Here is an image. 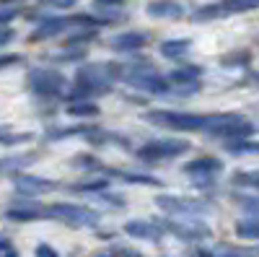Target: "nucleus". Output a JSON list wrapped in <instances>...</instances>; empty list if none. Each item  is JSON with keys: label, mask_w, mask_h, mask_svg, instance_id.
<instances>
[{"label": "nucleus", "mask_w": 259, "mask_h": 257, "mask_svg": "<svg viewBox=\"0 0 259 257\" xmlns=\"http://www.w3.org/2000/svg\"><path fill=\"white\" fill-rule=\"evenodd\" d=\"M45 216L47 218H57L65 221L70 226H94L99 224V213L85 208V205H75V203H55L45 208Z\"/></svg>", "instance_id": "1"}, {"label": "nucleus", "mask_w": 259, "mask_h": 257, "mask_svg": "<svg viewBox=\"0 0 259 257\" xmlns=\"http://www.w3.org/2000/svg\"><path fill=\"white\" fill-rule=\"evenodd\" d=\"M189 143L182 138H161V140H150L143 148H138V159L143 161H168V159H177L182 154L189 151Z\"/></svg>", "instance_id": "2"}, {"label": "nucleus", "mask_w": 259, "mask_h": 257, "mask_svg": "<svg viewBox=\"0 0 259 257\" xmlns=\"http://www.w3.org/2000/svg\"><path fill=\"white\" fill-rule=\"evenodd\" d=\"M26 83L29 89L39 96H55L62 91L65 86V78L57 73V70H50V68H36V70H29L26 76Z\"/></svg>", "instance_id": "3"}, {"label": "nucleus", "mask_w": 259, "mask_h": 257, "mask_svg": "<svg viewBox=\"0 0 259 257\" xmlns=\"http://www.w3.org/2000/svg\"><path fill=\"white\" fill-rule=\"evenodd\" d=\"M156 205L174 216H200L210 210V203L205 200H192V198H177V195H158Z\"/></svg>", "instance_id": "4"}, {"label": "nucleus", "mask_w": 259, "mask_h": 257, "mask_svg": "<svg viewBox=\"0 0 259 257\" xmlns=\"http://www.w3.org/2000/svg\"><path fill=\"white\" fill-rule=\"evenodd\" d=\"M127 81L135 86V89H143V91H153V94H161L166 91V81L156 73V68H150V62H138L133 68V73L127 76Z\"/></svg>", "instance_id": "5"}, {"label": "nucleus", "mask_w": 259, "mask_h": 257, "mask_svg": "<svg viewBox=\"0 0 259 257\" xmlns=\"http://www.w3.org/2000/svg\"><path fill=\"white\" fill-rule=\"evenodd\" d=\"M161 229H168L182 242H202V239L210 237V226H205L200 221H189V218H184V221H166Z\"/></svg>", "instance_id": "6"}, {"label": "nucleus", "mask_w": 259, "mask_h": 257, "mask_svg": "<svg viewBox=\"0 0 259 257\" xmlns=\"http://www.w3.org/2000/svg\"><path fill=\"white\" fill-rule=\"evenodd\" d=\"M221 171H223V161L215 159V156H200V159L184 164V174L194 177L200 185H207L215 174H221Z\"/></svg>", "instance_id": "7"}, {"label": "nucleus", "mask_w": 259, "mask_h": 257, "mask_svg": "<svg viewBox=\"0 0 259 257\" xmlns=\"http://www.w3.org/2000/svg\"><path fill=\"white\" fill-rule=\"evenodd\" d=\"M124 234H130L133 239H145V242H158L161 239V234L163 229L153 221H127L124 224Z\"/></svg>", "instance_id": "8"}, {"label": "nucleus", "mask_w": 259, "mask_h": 257, "mask_svg": "<svg viewBox=\"0 0 259 257\" xmlns=\"http://www.w3.org/2000/svg\"><path fill=\"white\" fill-rule=\"evenodd\" d=\"M16 182V190L24 192V195H41V192H50L55 190L57 185L52 179H45V177H31V174H21V177H13Z\"/></svg>", "instance_id": "9"}, {"label": "nucleus", "mask_w": 259, "mask_h": 257, "mask_svg": "<svg viewBox=\"0 0 259 257\" xmlns=\"http://www.w3.org/2000/svg\"><path fill=\"white\" fill-rule=\"evenodd\" d=\"M148 13L153 18H182L187 11L177 0H153V3H148Z\"/></svg>", "instance_id": "10"}, {"label": "nucleus", "mask_w": 259, "mask_h": 257, "mask_svg": "<svg viewBox=\"0 0 259 257\" xmlns=\"http://www.w3.org/2000/svg\"><path fill=\"white\" fill-rule=\"evenodd\" d=\"M145 42H148V34H143V31H124L112 39V47L119 52H130V50H140Z\"/></svg>", "instance_id": "11"}, {"label": "nucleus", "mask_w": 259, "mask_h": 257, "mask_svg": "<svg viewBox=\"0 0 259 257\" xmlns=\"http://www.w3.org/2000/svg\"><path fill=\"white\" fill-rule=\"evenodd\" d=\"M6 218L8 221H39V218H47L45 216V208H39V205H13L6 210Z\"/></svg>", "instance_id": "12"}, {"label": "nucleus", "mask_w": 259, "mask_h": 257, "mask_svg": "<svg viewBox=\"0 0 259 257\" xmlns=\"http://www.w3.org/2000/svg\"><path fill=\"white\" fill-rule=\"evenodd\" d=\"M68 24H70L68 18H47V21H41V24L34 29L31 39H47V36H55V34H60V31L68 29Z\"/></svg>", "instance_id": "13"}, {"label": "nucleus", "mask_w": 259, "mask_h": 257, "mask_svg": "<svg viewBox=\"0 0 259 257\" xmlns=\"http://www.w3.org/2000/svg\"><path fill=\"white\" fill-rule=\"evenodd\" d=\"M226 151L231 156H259V140H251V138L226 140Z\"/></svg>", "instance_id": "14"}, {"label": "nucleus", "mask_w": 259, "mask_h": 257, "mask_svg": "<svg viewBox=\"0 0 259 257\" xmlns=\"http://www.w3.org/2000/svg\"><path fill=\"white\" fill-rule=\"evenodd\" d=\"M228 16L226 6H223V0L221 3H207V6H200L197 11L192 13V21H197V24H205V21H215V18H223Z\"/></svg>", "instance_id": "15"}, {"label": "nucleus", "mask_w": 259, "mask_h": 257, "mask_svg": "<svg viewBox=\"0 0 259 257\" xmlns=\"http://www.w3.org/2000/svg\"><path fill=\"white\" fill-rule=\"evenodd\" d=\"M158 50H161V55L168 57V60H179V57H184V55L192 50V42H189V39H168V42H163Z\"/></svg>", "instance_id": "16"}, {"label": "nucleus", "mask_w": 259, "mask_h": 257, "mask_svg": "<svg viewBox=\"0 0 259 257\" xmlns=\"http://www.w3.org/2000/svg\"><path fill=\"white\" fill-rule=\"evenodd\" d=\"M231 185L239 190H256L259 192V169H249V171H236L231 177Z\"/></svg>", "instance_id": "17"}, {"label": "nucleus", "mask_w": 259, "mask_h": 257, "mask_svg": "<svg viewBox=\"0 0 259 257\" xmlns=\"http://www.w3.org/2000/svg\"><path fill=\"white\" fill-rule=\"evenodd\" d=\"M236 237L239 239H259V216H249L236 224Z\"/></svg>", "instance_id": "18"}, {"label": "nucleus", "mask_w": 259, "mask_h": 257, "mask_svg": "<svg viewBox=\"0 0 259 257\" xmlns=\"http://www.w3.org/2000/svg\"><path fill=\"white\" fill-rule=\"evenodd\" d=\"M200 76H202L200 65H182V68H177L174 73H171V81H177V83H197Z\"/></svg>", "instance_id": "19"}, {"label": "nucleus", "mask_w": 259, "mask_h": 257, "mask_svg": "<svg viewBox=\"0 0 259 257\" xmlns=\"http://www.w3.org/2000/svg\"><path fill=\"white\" fill-rule=\"evenodd\" d=\"M249 62H251V52L249 50H236V52L223 57V68H246Z\"/></svg>", "instance_id": "20"}, {"label": "nucleus", "mask_w": 259, "mask_h": 257, "mask_svg": "<svg viewBox=\"0 0 259 257\" xmlns=\"http://www.w3.org/2000/svg\"><path fill=\"white\" fill-rule=\"evenodd\" d=\"M109 187V179L106 177H96V179H85V182H75L73 192H104Z\"/></svg>", "instance_id": "21"}, {"label": "nucleus", "mask_w": 259, "mask_h": 257, "mask_svg": "<svg viewBox=\"0 0 259 257\" xmlns=\"http://www.w3.org/2000/svg\"><path fill=\"white\" fill-rule=\"evenodd\" d=\"M233 200L239 203L249 216H259V195H241V192H236Z\"/></svg>", "instance_id": "22"}, {"label": "nucleus", "mask_w": 259, "mask_h": 257, "mask_svg": "<svg viewBox=\"0 0 259 257\" xmlns=\"http://www.w3.org/2000/svg\"><path fill=\"white\" fill-rule=\"evenodd\" d=\"M109 174H117L119 179H124V182H135V185H158V179L148 177V174H130V171H114V169H109Z\"/></svg>", "instance_id": "23"}, {"label": "nucleus", "mask_w": 259, "mask_h": 257, "mask_svg": "<svg viewBox=\"0 0 259 257\" xmlns=\"http://www.w3.org/2000/svg\"><path fill=\"white\" fill-rule=\"evenodd\" d=\"M68 112L75 115V117H96V115H99V106H94V104H89V101H80V104L68 106Z\"/></svg>", "instance_id": "24"}, {"label": "nucleus", "mask_w": 259, "mask_h": 257, "mask_svg": "<svg viewBox=\"0 0 259 257\" xmlns=\"http://www.w3.org/2000/svg\"><path fill=\"white\" fill-rule=\"evenodd\" d=\"M218 257H254V249H241V247H231V244H223L218 252Z\"/></svg>", "instance_id": "25"}, {"label": "nucleus", "mask_w": 259, "mask_h": 257, "mask_svg": "<svg viewBox=\"0 0 259 257\" xmlns=\"http://www.w3.org/2000/svg\"><path fill=\"white\" fill-rule=\"evenodd\" d=\"M34 254H36V257H60V252H57V249H52L50 244H36Z\"/></svg>", "instance_id": "26"}, {"label": "nucleus", "mask_w": 259, "mask_h": 257, "mask_svg": "<svg viewBox=\"0 0 259 257\" xmlns=\"http://www.w3.org/2000/svg\"><path fill=\"white\" fill-rule=\"evenodd\" d=\"M16 62H21V55H3L0 57V70L8 68V65H16Z\"/></svg>", "instance_id": "27"}, {"label": "nucleus", "mask_w": 259, "mask_h": 257, "mask_svg": "<svg viewBox=\"0 0 259 257\" xmlns=\"http://www.w3.org/2000/svg\"><path fill=\"white\" fill-rule=\"evenodd\" d=\"M16 13H18V8H0V26L8 24V21H11Z\"/></svg>", "instance_id": "28"}, {"label": "nucleus", "mask_w": 259, "mask_h": 257, "mask_svg": "<svg viewBox=\"0 0 259 257\" xmlns=\"http://www.w3.org/2000/svg\"><path fill=\"white\" fill-rule=\"evenodd\" d=\"M114 254H117V257H143L140 252H135V249H127V247H119V249H114Z\"/></svg>", "instance_id": "29"}, {"label": "nucleus", "mask_w": 259, "mask_h": 257, "mask_svg": "<svg viewBox=\"0 0 259 257\" xmlns=\"http://www.w3.org/2000/svg\"><path fill=\"white\" fill-rule=\"evenodd\" d=\"M13 39V31L11 29H0V47L6 45V42H11Z\"/></svg>", "instance_id": "30"}, {"label": "nucleus", "mask_w": 259, "mask_h": 257, "mask_svg": "<svg viewBox=\"0 0 259 257\" xmlns=\"http://www.w3.org/2000/svg\"><path fill=\"white\" fill-rule=\"evenodd\" d=\"M50 6H57V8H68V6H73L75 0H47Z\"/></svg>", "instance_id": "31"}, {"label": "nucleus", "mask_w": 259, "mask_h": 257, "mask_svg": "<svg viewBox=\"0 0 259 257\" xmlns=\"http://www.w3.org/2000/svg\"><path fill=\"white\" fill-rule=\"evenodd\" d=\"M124 0H96V6H122Z\"/></svg>", "instance_id": "32"}, {"label": "nucleus", "mask_w": 259, "mask_h": 257, "mask_svg": "<svg viewBox=\"0 0 259 257\" xmlns=\"http://www.w3.org/2000/svg\"><path fill=\"white\" fill-rule=\"evenodd\" d=\"M194 257H218V254L210 252V249H197V252H194Z\"/></svg>", "instance_id": "33"}, {"label": "nucleus", "mask_w": 259, "mask_h": 257, "mask_svg": "<svg viewBox=\"0 0 259 257\" xmlns=\"http://www.w3.org/2000/svg\"><path fill=\"white\" fill-rule=\"evenodd\" d=\"M8 249H11L8 239H3V237H0V252H8Z\"/></svg>", "instance_id": "34"}, {"label": "nucleus", "mask_w": 259, "mask_h": 257, "mask_svg": "<svg viewBox=\"0 0 259 257\" xmlns=\"http://www.w3.org/2000/svg\"><path fill=\"white\" fill-rule=\"evenodd\" d=\"M96 257H117L114 252H101V254H96Z\"/></svg>", "instance_id": "35"}, {"label": "nucleus", "mask_w": 259, "mask_h": 257, "mask_svg": "<svg viewBox=\"0 0 259 257\" xmlns=\"http://www.w3.org/2000/svg\"><path fill=\"white\" fill-rule=\"evenodd\" d=\"M3 257H18V252H13V249H8V252H6Z\"/></svg>", "instance_id": "36"}, {"label": "nucleus", "mask_w": 259, "mask_h": 257, "mask_svg": "<svg viewBox=\"0 0 259 257\" xmlns=\"http://www.w3.org/2000/svg\"><path fill=\"white\" fill-rule=\"evenodd\" d=\"M251 3H254V6H256V8H259V0H251Z\"/></svg>", "instance_id": "37"}, {"label": "nucleus", "mask_w": 259, "mask_h": 257, "mask_svg": "<svg viewBox=\"0 0 259 257\" xmlns=\"http://www.w3.org/2000/svg\"><path fill=\"white\" fill-rule=\"evenodd\" d=\"M254 254H256V257H259V249H254Z\"/></svg>", "instance_id": "38"}, {"label": "nucleus", "mask_w": 259, "mask_h": 257, "mask_svg": "<svg viewBox=\"0 0 259 257\" xmlns=\"http://www.w3.org/2000/svg\"><path fill=\"white\" fill-rule=\"evenodd\" d=\"M256 42H259V34H256Z\"/></svg>", "instance_id": "39"}]
</instances>
